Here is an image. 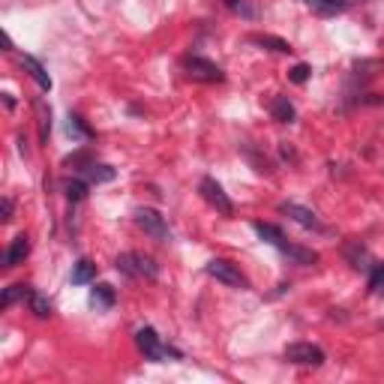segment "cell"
<instances>
[{
    "label": "cell",
    "mask_w": 384,
    "mask_h": 384,
    "mask_svg": "<svg viewBox=\"0 0 384 384\" xmlns=\"http://www.w3.org/2000/svg\"><path fill=\"white\" fill-rule=\"evenodd\" d=\"M117 270L123 273V277H129V279H156L159 277V268H156V261L151 255H141V253H123V255H117Z\"/></svg>",
    "instance_id": "obj_1"
},
{
    "label": "cell",
    "mask_w": 384,
    "mask_h": 384,
    "mask_svg": "<svg viewBox=\"0 0 384 384\" xmlns=\"http://www.w3.org/2000/svg\"><path fill=\"white\" fill-rule=\"evenodd\" d=\"M136 225L147 234V238L159 240V244L171 240V231H168V225H166V216H162L159 210H153V207H138L136 210Z\"/></svg>",
    "instance_id": "obj_2"
},
{
    "label": "cell",
    "mask_w": 384,
    "mask_h": 384,
    "mask_svg": "<svg viewBox=\"0 0 384 384\" xmlns=\"http://www.w3.org/2000/svg\"><path fill=\"white\" fill-rule=\"evenodd\" d=\"M136 342H138L141 355H144L147 360H156V363H159V360H166L168 355L171 357H180V351L162 346V340L156 336L153 327H138V331H136Z\"/></svg>",
    "instance_id": "obj_3"
},
{
    "label": "cell",
    "mask_w": 384,
    "mask_h": 384,
    "mask_svg": "<svg viewBox=\"0 0 384 384\" xmlns=\"http://www.w3.org/2000/svg\"><path fill=\"white\" fill-rule=\"evenodd\" d=\"M199 192H201V199H205L207 205L216 210V214H222V216H231V214H234L231 199L225 195V190L216 183L214 177H205V180H201V183H199Z\"/></svg>",
    "instance_id": "obj_4"
},
{
    "label": "cell",
    "mask_w": 384,
    "mask_h": 384,
    "mask_svg": "<svg viewBox=\"0 0 384 384\" xmlns=\"http://www.w3.org/2000/svg\"><path fill=\"white\" fill-rule=\"evenodd\" d=\"M207 273L216 282H222V285H231V288H246L249 285L244 273L234 268L231 261H225V258H214V261H207Z\"/></svg>",
    "instance_id": "obj_5"
},
{
    "label": "cell",
    "mask_w": 384,
    "mask_h": 384,
    "mask_svg": "<svg viewBox=\"0 0 384 384\" xmlns=\"http://www.w3.org/2000/svg\"><path fill=\"white\" fill-rule=\"evenodd\" d=\"M285 360L297 366H321L324 363V351L318 346H312V342H292L285 348Z\"/></svg>",
    "instance_id": "obj_6"
},
{
    "label": "cell",
    "mask_w": 384,
    "mask_h": 384,
    "mask_svg": "<svg viewBox=\"0 0 384 384\" xmlns=\"http://www.w3.org/2000/svg\"><path fill=\"white\" fill-rule=\"evenodd\" d=\"M186 73H190L195 81H207V84L225 81V73L214 64V60H207V57H190V60H186Z\"/></svg>",
    "instance_id": "obj_7"
},
{
    "label": "cell",
    "mask_w": 384,
    "mask_h": 384,
    "mask_svg": "<svg viewBox=\"0 0 384 384\" xmlns=\"http://www.w3.org/2000/svg\"><path fill=\"white\" fill-rule=\"evenodd\" d=\"M342 255H346V261L351 264L355 270H363V273H370L372 270V258H370V249H366L360 240H348L346 246H342Z\"/></svg>",
    "instance_id": "obj_8"
},
{
    "label": "cell",
    "mask_w": 384,
    "mask_h": 384,
    "mask_svg": "<svg viewBox=\"0 0 384 384\" xmlns=\"http://www.w3.org/2000/svg\"><path fill=\"white\" fill-rule=\"evenodd\" d=\"M279 210H282V214H285V216H292L297 225H303V229H321V225H318V216L312 214L309 207H303V205H294V201H285V205H282Z\"/></svg>",
    "instance_id": "obj_9"
},
{
    "label": "cell",
    "mask_w": 384,
    "mask_h": 384,
    "mask_svg": "<svg viewBox=\"0 0 384 384\" xmlns=\"http://www.w3.org/2000/svg\"><path fill=\"white\" fill-rule=\"evenodd\" d=\"M21 66L27 69L30 78H34V81H36L42 90H51V75L45 73V66L39 64V60L34 57V54H21Z\"/></svg>",
    "instance_id": "obj_10"
},
{
    "label": "cell",
    "mask_w": 384,
    "mask_h": 384,
    "mask_svg": "<svg viewBox=\"0 0 384 384\" xmlns=\"http://www.w3.org/2000/svg\"><path fill=\"white\" fill-rule=\"evenodd\" d=\"M30 253V240H27V234H18V238L10 244V249H6V255H3V264L6 268H15V264H21L27 258Z\"/></svg>",
    "instance_id": "obj_11"
},
{
    "label": "cell",
    "mask_w": 384,
    "mask_h": 384,
    "mask_svg": "<svg viewBox=\"0 0 384 384\" xmlns=\"http://www.w3.org/2000/svg\"><path fill=\"white\" fill-rule=\"evenodd\" d=\"M282 255H288L294 264H303V268H309V264H316L318 261V253H312V249H303V246H294V244H282V246H277Z\"/></svg>",
    "instance_id": "obj_12"
},
{
    "label": "cell",
    "mask_w": 384,
    "mask_h": 384,
    "mask_svg": "<svg viewBox=\"0 0 384 384\" xmlns=\"http://www.w3.org/2000/svg\"><path fill=\"white\" fill-rule=\"evenodd\" d=\"M84 177H88V183H112L117 171L112 166H105V162H88L84 166Z\"/></svg>",
    "instance_id": "obj_13"
},
{
    "label": "cell",
    "mask_w": 384,
    "mask_h": 384,
    "mask_svg": "<svg viewBox=\"0 0 384 384\" xmlns=\"http://www.w3.org/2000/svg\"><path fill=\"white\" fill-rule=\"evenodd\" d=\"M27 309L34 312L36 318H51V303H49V297H42L39 292H34V288H27Z\"/></svg>",
    "instance_id": "obj_14"
},
{
    "label": "cell",
    "mask_w": 384,
    "mask_h": 384,
    "mask_svg": "<svg viewBox=\"0 0 384 384\" xmlns=\"http://www.w3.org/2000/svg\"><path fill=\"white\" fill-rule=\"evenodd\" d=\"M270 114H273V120H279V123H294V117H297V112H294V105L288 103V97H277L270 103Z\"/></svg>",
    "instance_id": "obj_15"
},
{
    "label": "cell",
    "mask_w": 384,
    "mask_h": 384,
    "mask_svg": "<svg viewBox=\"0 0 384 384\" xmlns=\"http://www.w3.org/2000/svg\"><path fill=\"white\" fill-rule=\"evenodd\" d=\"M253 229H255V234L264 240V244H273V246H282V244H285V234H282L279 225H270V222H255Z\"/></svg>",
    "instance_id": "obj_16"
},
{
    "label": "cell",
    "mask_w": 384,
    "mask_h": 384,
    "mask_svg": "<svg viewBox=\"0 0 384 384\" xmlns=\"http://www.w3.org/2000/svg\"><path fill=\"white\" fill-rule=\"evenodd\" d=\"M93 277H97V264L88 261V258H78L73 264V285H88Z\"/></svg>",
    "instance_id": "obj_17"
},
{
    "label": "cell",
    "mask_w": 384,
    "mask_h": 384,
    "mask_svg": "<svg viewBox=\"0 0 384 384\" xmlns=\"http://www.w3.org/2000/svg\"><path fill=\"white\" fill-rule=\"evenodd\" d=\"M114 300H117V297H114V288L105 285V282H103V285H97V288L90 292V303H93L97 309H112Z\"/></svg>",
    "instance_id": "obj_18"
},
{
    "label": "cell",
    "mask_w": 384,
    "mask_h": 384,
    "mask_svg": "<svg viewBox=\"0 0 384 384\" xmlns=\"http://www.w3.org/2000/svg\"><path fill=\"white\" fill-rule=\"evenodd\" d=\"M225 10H231L234 15H240V18H258V6L253 3V0H222Z\"/></svg>",
    "instance_id": "obj_19"
},
{
    "label": "cell",
    "mask_w": 384,
    "mask_h": 384,
    "mask_svg": "<svg viewBox=\"0 0 384 384\" xmlns=\"http://www.w3.org/2000/svg\"><path fill=\"white\" fill-rule=\"evenodd\" d=\"M307 6H312L318 15H336V12H342L346 10V0H303Z\"/></svg>",
    "instance_id": "obj_20"
},
{
    "label": "cell",
    "mask_w": 384,
    "mask_h": 384,
    "mask_svg": "<svg viewBox=\"0 0 384 384\" xmlns=\"http://www.w3.org/2000/svg\"><path fill=\"white\" fill-rule=\"evenodd\" d=\"M66 132H69V138H78V141H90V136H93V132L81 123V117H78V114H69Z\"/></svg>",
    "instance_id": "obj_21"
},
{
    "label": "cell",
    "mask_w": 384,
    "mask_h": 384,
    "mask_svg": "<svg viewBox=\"0 0 384 384\" xmlns=\"http://www.w3.org/2000/svg\"><path fill=\"white\" fill-rule=\"evenodd\" d=\"M253 42L255 45H264V49H270V51H279V54H288L292 51V45L285 42V39H279V36H253Z\"/></svg>",
    "instance_id": "obj_22"
},
{
    "label": "cell",
    "mask_w": 384,
    "mask_h": 384,
    "mask_svg": "<svg viewBox=\"0 0 384 384\" xmlns=\"http://www.w3.org/2000/svg\"><path fill=\"white\" fill-rule=\"evenodd\" d=\"M27 288H30V285H10V288L3 292V297H0V307L10 309L12 303L18 300V297H27Z\"/></svg>",
    "instance_id": "obj_23"
},
{
    "label": "cell",
    "mask_w": 384,
    "mask_h": 384,
    "mask_svg": "<svg viewBox=\"0 0 384 384\" xmlns=\"http://www.w3.org/2000/svg\"><path fill=\"white\" fill-rule=\"evenodd\" d=\"M66 199L69 201H81L84 195H88V183H84V180H66Z\"/></svg>",
    "instance_id": "obj_24"
},
{
    "label": "cell",
    "mask_w": 384,
    "mask_h": 384,
    "mask_svg": "<svg viewBox=\"0 0 384 384\" xmlns=\"http://www.w3.org/2000/svg\"><path fill=\"white\" fill-rule=\"evenodd\" d=\"M309 75H312L309 64H294L292 69H288V81H292V84H307Z\"/></svg>",
    "instance_id": "obj_25"
},
{
    "label": "cell",
    "mask_w": 384,
    "mask_h": 384,
    "mask_svg": "<svg viewBox=\"0 0 384 384\" xmlns=\"http://www.w3.org/2000/svg\"><path fill=\"white\" fill-rule=\"evenodd\" d=\"M370 292H384V264H372L370 270Z\"/></svg>",
    "instance_id": "obj_26"
},
{
    "label": "cell",
    "mask_w": 384,
    "mask_h": 384,
    "mask_svg": "<svg viewBox=\"0 0 384 384\" xmlns=\"http://www.w3.org/2000/svg\"><path fill=\"white\" fill-rule=\"evenodd\" d=\"M0 207H3V222H10V219H12V201L3 199V201H0Z\"/></svg>",
    "instance_id": "obj_27"
}]
</instances>
